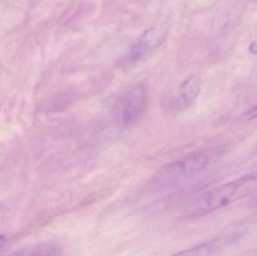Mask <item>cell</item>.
I'll return each instance as SVG.
<instances>
[{"label": "cell", "instance_id": "277c9868", "mask_svg": "<svg viewBox=\"0 0 257 256\" xmlns=\"http://www.w3.org/2000/svg\"><path fill=\"white\" fill-rule=\"evenodd\" d=\"M202 89V81L198 75L188 77L178 87L176 96L171 107L175 110H183L190 107L195 102Z\"/></svg>", "mask_w": 257, "mask_h": 256}, {"label": "cell", "instance_id": "8992f818", "mask_svg": "<svg viewBox=\"0 0 257 256\" xmlns=\"http://www.w3.org/2000/svg\"><path fill=\"white\" fill-rule=\"evenodd\" d=\"M231 238L217 239V240H211L207 243H202L193 246L186 250L177 252L175 255H215L220 251L225 249L226 246L232 244Z\"/></svg>", "mask_w": 257, "mask_h": 256}, {"label": "cell", "instance_id": "52a82bcc", "mask_svg": "<svg viewBox=\"0 0 257 256\" xmlns=\"http://www.w3.org/2000/svg\"><path fill=\"white\" fill-rule=\"evenodd\" d=\"M17 255H61L62 249L55 243H45L35 245L17 252Z\"/></svg>", "mask_w": 257, "mask_h": 256}, {"label": "cell", "instance_id": "ba28073f", "mask_svg": "<svg viewBox=\"0 0 257 256\" xmlns=\"http://www.w3.org/2000/svg\"><path fill=\"white\" fill-rule=\"evenodd\" d=\"M244 119L246 120H253V119L257 118V105L252 107L251 108L246 111L243 115Z\"/></svg>", "mask_w": 257, "mask_h": 256}, {"label": "cell", "instance_id": "7a4b0ae2", "mask_svg": "<svg viewBox=\"0 0 257 256\" xmlns=\"http://www.w3.org/2000/svg\"><path fill=\"white\" fill-rule=\"evenodd\" d=\"M212 149H202L162 167L152 177L154 187H166L196 175L206 169L214 161Z\"/></svg>", "mask_w": 257, "mask_h": 256}, {"label": "cell", "instance_id": "5b68a950", "mask_svg": "<svg viewBox=\"0 0 257 256\" xmlns=\"http://www.w3.org/2000/svg\"><path fill=\"white\" fill-rule=\"evenodd\" d=\"M161 44V36L155 29L146 30L133 45L128 55L131 63L139 61Z\"/></svg>", "mask_w": 257, "mask_h": 256}, {"label": "cell", "instance_id": "3957f363", "mask_svg": "<svg viewBox=\"0 0 257 256\" xmlns=\"http://www.w3.org/2000/svg\"><path fill=\"white\" fill-rule=\"evenodd\" d=\"M146 102V91L142 84H137L123 95L119 106L122 124L130 126L136 123L143 112Z\"/></svg>", "mask_w": 257, "mask_h": 256}, {"label": "cell", "instance_id": "30bf717a", "mask_svg": "<svg viewBox=\"0 0 257 256\" xmlns=\"http://www.w3.org/2000/svg\"><path fill=\"white\" fill-rule=\"evenodd\" d=\"M255 202H256V204H257V197L256 198V199H255Z\"/></svg>", "mask_w": 257, "mask_h": 256}, {"label": "cell", "instance_id": "6da1fadb", "mask_svg": "<svg viewBox=\"0 0 257 256\" xmlns=\"http://www.w3.org/2000/svg\"><path fill=\"white\" fill-rule=\"evenodd\" d=\"M257 191V174H249L208 189L187 206L184 216L199 217L224 208Z\"/></svg>", "mask_w": 257, "mask_h": 256}, {"label": "cell", "instance_id": "9c48e42d", "mask_svg": "<svg viewBox=\"0 0 257 256\" xmlns=\"http://www.w3.org/2000/svg\"><path fill=\"white\" fill-rule=\"evenodd\" d=\"M5 244H6V238L4 236L0 234V251L4 247Z\"/></svg>", "mask_w": 257, "mask_h": 256}]
</instances>
